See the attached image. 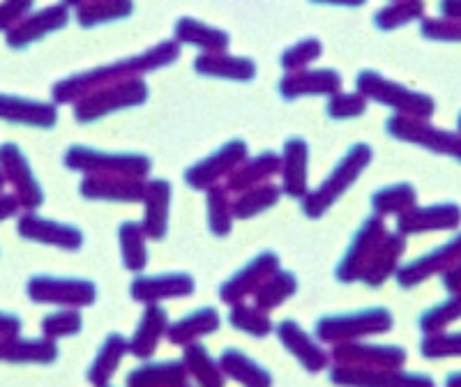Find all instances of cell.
Segmentation results:
<instances>
[{"mask_svg":"<svg viewBox=\"0 0 461 387\" xmlns=\"http://www.w3.org/2000/svg\"><path fill=\"white\" fill-rule=\"evenodd\" d=\"M425 356H450V353H461V337H447V339H429L422 344Z\"/></svg>","mask_w":461,"mask_h":387,"instance_id":"obj_49","label":"cell"},{"mask_svg":"<svg viewBox=\"0 0 461 387\" xmlns=\"http://www.w3.org/2000/svg\"><path fill=\"white\" fill-rule=\"evenodd\" d=\"M307 171H310V146L300 137L284 143L282 155V192L294 199H303L307 194Z\"/></svg>","mask_w":461,"mask_h":387,"instance_id":"obj_17","label":"cell"},{"mask_svg":"<svg viewBox=\"0 0 461 387\" xmlns=\"http://www.w3.org/2000/svg\"><path fill=\"white\" fill-rule=\"evenodd\" d=\"M323 47L316 37H307V40H300L298 44L288 47L282 53V68L286 72H300V69H307V65H312L314 60H319Z\"/></svg>","mask_w":461,"mask_h":387,"instance_id":"obj_44","label":"cell"},{"mask_svg":"<svg viewBox=\"0 0 461 387\" xmlns=\"http://www.w3.org/2000/svg\"><path fill=\"white\" fill-rule=\"evenodd\" d=\"M217 328H220V314H217L215 309L203 307L194 311V314L185 316L178 323H173L168 328V339H171V344L187 346L192 341L201 339V337L210 335V332H215Z\"/></svg>","mask_w":461,"mask_h":387,"instance_id":"obj_30","label":"cell"},{"mask_svg":"<svg viewBox=\"0 0 461 387\" xmlns=\"http://www.w3.org/2000/svg\"><path fill=\"white\" fill-rule=\"evenodd\" d=\"M194 72L212 79L226 81H252L257 76V65L249 58L229 56V53H201L194 60Z\"/></svg>","mask_w":461,"mask_h":387,"instance_id":"obj_21","label":"cell"},{"mask_svg":"<svg viewBox=\"0 0 461 387\" xmlns=\"http://www.w3.org/2000/svg\"><path fill=\"white\" fill-rule=\"evenodd\" d=\"M332 357L339 366L348 369H394L403 362L402 348L394 346H369V344H341L332 351Z\"/></svg>","mask_w":461,"mask_h":387,"instance_id":"obj_13","label":"cell"},{"mask_svg":"<svg viewBox=\"0 0 461 387\" xmlns=\"http://www.w3.org/2000/svg\"><path fill=\"white\" fill-rule=\"evenodd\" d=\"M372 155L374 152L367 143H356V146L348 148L344 158L339 159V164L330 171V176L314 192H307L303 196L304 215L312 217V220L323 217L356 184V180L360 178V173L372 162Z\"/></svg>","mask_w":461,"mask_h":387,"instance_id":"obj_2","label":"cell"},{"mask_svg":"<svg viewBox=\"0 0 461 387\" xmlns=\"http://www.w3.org/2000/svg\"><path fill=\"white\" fill-rule=\"evenodd\" d=\"M367 111V100L360 93H335L325 106L332 121H351Z\"/></svg>","mask_w":461,"mask_h":387,"instance_id":"obj_45","label":"cell"},{"mask_svg":"<svg viewBox=\"0 0 461 387\" xmlns=\"http://www.w3.org/2000/svg\"><path fill=\"white\" fill-rule=\"evenodd\" d=\"M0 166H3V171H5L7 176H10V180L16 187V194H19V199H22V203L26 205L28 210L42 205V187H40V184L35 183V178H32L31 166H28V162L23 159L19 148L12 146V143L0 148Z\"/></svg>","mask_w":461,"mask_h":387,"instance_id":"obj_19","label":"cell"},{"mask_svg":"<svg viewBox=\"0 0 461 387\" xmlns=\"http://www.w3.org/2000/svg\"><path fill=\"white\" fill-rule=\"evenodd\" d=\"M164 330H167V311L158 304H148L146 314L139 320L137 332L130 341V351L141 360H148L158 348V341L164 335Z\"/></svg>","mask_w":461,"mask_h":387,"instance_id":"obj_29","label":"cell"},{"mask_svg":"<svg viewBox=\"0 0 461 387\" xmlns=\"http://www.w3.org/2000/svg\"><path fill=\"white\" fill-rule=\"evenodd\" d=\"M295 293V277L291 273H273L270 277L266 279L261 288H258L257 293V307L267 311V309H275L284 302L286 298Z\"/></svg>","mask_w":461,"mask_h":387,"instance_id":"obj_42","label":"cell"},{"mask_svg":"<svg viewBox=\"0 0 461 387\" xmlns=\"http://www.w3.org/2000/svg\"><path fill=\"white\" fill-rule=\"evenodd\" d=\"M134 10L131 0H88L77 10V22L84 28L102 26V23L127 19Z\"/></svg>","mask_w":461,"mask_h":387,"instance_id":"obj_32","label":"cell"},{"mask_svg":"<svg viewBox=\"0 0 461 387\" xmlns=\"http://www.w3.org/2000/svg\"><path fill=\"white\" fill-rule=\"evenodd\" d=\"M440 12L446 19H461V0H440Z\"/></svg>","mask_w":461,"mask_h":387,"instance_id":"obj_50","label":"cell"},{"mask_svg":"<svg viewBox=\"0 0 461 387\" xmlns=\"http://www.w3.org/2000/svg\"><path fill=\"white\" fill-rule=\"evenodd\" d=\"M180 58V44L176 40L159 42L148 51L137 53V56L118 60V63L102 65V68L86 69V72L72 74L68 79L58 81L53 86V102L56 104H77L81 97L104 86L121 84L127 79H141L143 74H150L159 68H167L173 60Z\"/></svg>","mask_w":461,"mask_h":387,"instance_id":"obj_1","label":"cell"},{"mask_svg":"<svg viewBox=\"0 0 461 387\" xmlns=\"http://www.w3.org/2000/svg\"><path fill=\"white\" fill-rule=\"evenodd\" d=\"M422 14H425L422 0H394L393 5L383 7L374 14V23H376L378 31H394V28L415 22Z\"/></svg>","mask_w":461,"mask_h":387,"instance_id":"obj_37","label":"cell"},{"mask_svg":"<svg viewBox=\"0 0 461 387\" xmlns=\"http://www.w3.org/2000/svg\"><path fill=\"white\" fill-rule=\"evenodd\" d=\"M249 158V148L240 139L224 143L220 150L208 155L205 159L196 162L185 171V183L192 189H210L215 187L221 178H229L245 159Z\"/></svg>","mask_w":461,"mask_h":387,"instance_id":"obj_8","label":"cell"},{"mask_svg":"<svg viewBox=\"0 0 461 387\" xmlns=\"http://www.w3.org/2000/svg\"><path fill=\"white\" fill-rule=\"evenodd\" d=\"M279 196H282V189L277 184H258V187L247 189L233 201V217L238 220H249V217H257L261 212H266L267 208L277 205Z\"/></svg>","mask_w":461,"mask_h":387,"instance_id":"obj_34","label":"cell"},{"mask_svg":"<svg viewBox=\"0 0 461 387\" xmlns=\"http://www.w3.org/2000/svg\"><path fill=\"white\" fill-rule=\"evenodd\" d=\"M194 291V282L189 274L171 273L159 277H141L131 284V298L139 302H158L164 298H183Z\"/></svg>","mask_w":461,"mask_h":387,"instance_id":"obj_22","label":"cell"},{"mask_svg":"<svg viewBox=\"0 0 461 387\" xmlns=\"http://www.w3.org/2000/svg\"><path fill=\"white\" fill-rule=\"evenodd\" d=\"M35 0H3L0 3V31H10L16 23L23 22L28 10H32Z\"/></svg>","mask_w":461,"mask_h":387,"instance_id":"obj_48","label":"cell"},{"mask_svg":"<svg viewBox=\"0 0 461 387\" xmlns=\"http://www.w3.org/2000/svg\"><path fill=\"white\" fill-rule=\"evenodd\" d=\"M312 3H319V5H337V7H360L365 5L367 0H312Z\"/></svg>","mask_w":461,"mask_h":387,"instance_id":"obj_52","label":"cell"},{"mask_svg":"<svg viewBox=\"0 0 461 387\" xmlns=\"http://www.w3.org/2000/svg\"><path fill=\"white\" fill-rule=\"evenodd\" d=\"M16 208H19V201L12 199V196H3V199H0V220L14 215Z\"/></svg>","mask_w":461,"mask_h":387,"instance_id":"obj_51","label":"cell"},{"mask_svg":"<svg viewBox=\"0 0 461 387\" xmlns=\"http://www.w3.org/2000/svg\"><path fill=\"white\" fill-rule=\"evenodd\" d=\"M332 382L346 387H434L425 376H402L390 369H348L337 366Z\"/></svg>","mask_w":461,"mask_h":387,"instance_id":"obj_16","label":"cell"},{"mask_svg":"<svg viewBox=\"0 0 461 387\" xmlns=\"http://www.w3.org/2000/svg\"><path fill=\"white\" fill-rule=\"evenodd\" d=\"M456 258H461V236L456 238V240L447 242V245L438 247V249L427 254V256L418 258V261H413L411 266L403 267L402 273H399V282H402L403 286L422 282L425 277L434 274L436 270H443V267H447L450 263H455Z\"/></svg>","mask_w":461,"mask_h":387,"instance_id":"obj_28","label":"cell"},{"mask_svg":"<svg viewBox=\"0 0 461 387\" xmlns=\"http://www.w3.org/2000/svg\"><path fill=\"white\" fill-rule=\"evenodd\" d=\"M390 323H393V316L385 309H365V311H356V314L321 319L316 325V335L321 341L348 344V341L360 339V337L390 330Z\"/></svg>","mask_w":461,"mask_h":387,"instance_id":"obj_6","label":"cell"},{"mask_svg":"<svg viewBox=\"0 0 461 387\" xmlns=\"http://www.w3.org/2000/svg\"><path fill=\"white\" fill-rule=\"evenodd\" d=\"M121 251H122V263L127 270H143L148 263L146 254V233L139 221H127L121 229Z\"/></svg>","mask_w":461,"mask_h":387,"instance_id":"obj_39","label":"cell"},{"mask_svg":"<svg viewBox=\"0 0 461 387\" xmlns=\"http://www.w3.org/2000/svg\"><path fill=\"white\" fill-rule=\"evenodd\" d=\"M81 196L90 201H113V203H141L146 183L134 178H106V176H86L79 187Z\"/></svg>","mask_w":461,"mask_h":387,"instance_id":"obj_15","label":"cell"},{"mask_svg":"<svg viewBox=\"0 0 461 387\" xmlns=\"http://www.w3.org/2000/svg\"><path fill=\"white\" fill-rule=\"evenodd\" d=\"M357 93L365 100L378 102L383 106L397 111V115H409V118H420V121H429L434 115L436 104L429 94L415 93V90L406 88L402 84L385 79L378 72L372 69H362L356 79Z\"/></svg>","mask_w":461,"mask_h":387,"instance_id":"obj_3","label":"cell"},{"mask_svg":"<svg viewBox=\"0 0 461 387\" xmlns=\"http://www.w3.org/2000/svg\"><path fill=\"white\" fill-rule=\"evenodd\" d=\"M456 127H459V134H461V113H459V121H456Z\"/></svg>","mask_w":461,"mask_h":387,"instance_id":"obj_54","label":"cell"},{"mask_svg":"<svg viewBox=\"0 0 461 387\" xmlns=\"http://www.w3.org/2000/svg\"><path fill=\"white\" fill-rule=\"evenodd\" d=\"M23 238H31L37 242H47V245L63 247V249H79L84 245V233L77 226L58 224V221L42 220L37 215H26L19 224Z\"/></svg>","mask_w":461,"mask_h":387,"instance_id":"obj_24","label":"cell"},{"mask_svg":"<svg viewBox=\"0 0 461 387\" xmlns=\"http://www.w3.org/2000/svg\"><path fill=\"white\" fill-rule=\"evenodd\" d=\"M84 3H88V0H63L65 7H79L84 5Z\"/></svg>","mask_w":461,"mask_h":387,"instance_id":"obj_53","label":"cell"},{"mask_svg":"<svg viewBox=\"0 0 461 387\" xmlns=\"http://www.w3.org/2000/svg\"><path fill=\"white\" fill-rule=\"evenodd\" d=\"M341 76L335 69H300V72H286L279 81V94L284 100H298V97H312V94H328L332 97L339 93Z\"/></svg>","mask_w":461,"mask_h":387,"instance_id":"obj_14","label":"cell"},{"mask_svg":"<svg viewBox=\"0 0 461 387\" xmlns=\"http://www.w3.org/2000/svg\"><path fill=\"white\" fill-rule=\"evenodd\" d=\"M220 366L224 369V374L236 378L238 382H242L245 387H270L273 385V378L270 374L263 369L261 364L247 357L240 351H224L220 357Z\"/></svg>","mask_w":461,"mask_h":387,"instance_id":"obj_31","label":"cell"},{"mask_svg":"<svg viewBox=\"0 0 461 387\" xmlns=\"http://www.w3.org/2000/svg\"><path fill=\"white\" fill-rule=\"evenodd\" d=\"M385 130L399 141L415 143V146H422L427 150L447 155V158H455L461 162V134L438 130V127L429 125L427 121L409 118V115H393Z\"/></svg>","mask_w":461,"mask_h":387,"instance_id":"obj_7","label":"cell"},{"mask_svg":"<svg viewBox=\"0 0 461 387\" xmlns=\"http://www.w3.org/2000/svg\"><path fill=\"white\" fill-rule=\"evenodd\" d=\"M279 270V258L273 251H263L254 258L252 263H247L240 273H236L229 282L221 286V300L230 304H240L247 295L257 293L258 288L266 284V279Z\"/></svg>","mask_w":461,"mask_h":387,"instance_id":"obj_11","label":"cell"},{"mask_svg":"<svg viewBox=\"0 0 461 387\" xmlns=\"http://www.w3.org/2000/svg\"><path fill=\"white\" fill-rule=\"evenodd\" d=\"M81 330V316L72 309L68 311H58V314L47 316L44 319V332L49 337H65V335H77Z\"/></svg>","mask_w":461,"mask_h":387,"instance_id":"obj_47","label":"cell"},{"mask_svg":"<svg viewBox=\"0 0 461 387\" xmlns=\"http://www.w3.org/2000/svg\"><path fill=\"white\" fill-rule=\"evenodd\" d=\"M0 187H3V178H0Z\"/></svg>","mask_w":461,"mask_h":387,"instance_id":"obj_55","label":"cell"},{"mask_svg":"<svg viewBox=\"0 0 461 387\" xmlns=\"http://www.w3.org/2000/svg\"><path fill=\"white\" fill-rule=\"evenodd\" d=\"M233 199L226 187H215L208 189V221L210 230L215 236H229L230 224H233Z\"/></svg>","mask_w":461,"mask_h":387,"instance_id":"obj_40","label":"cell"},{"mask_svg":"<svg viewBox=\"0 0 461 387\" xmlns=\"http://www.w3.org/2000/svg\"><path fill=\"white\" fill-rule=\"evenodd\" d=\"M385 236H388V230H385V224L381 221V217H369V220H365V224L360 226V230L353 238L348 251H346L344 258L339 261L337 279L346 284L360 279L362 273H365V267L369 266V261H372V256L376 254L378 245H381Z\"/></svg>","mask_w":461,"mask_h":387,"instance_id":"obj_9","label":"cell"},{"mask_svg":"<svg viewBox=\"0 0 461 387\" xmlns=\"http://www.w3.org/2000/svg\"><path fill=\"white\" fill-rule=\"evenodd\" d=\"M185 366H187L192 376L196 378L201 387H224V374L220 372V366L215 360L208 356L203 346H189L185 351Z\"/></svg>","mask_w":461,"mask_h":387,"instance_id":"obj_38","label":"cell"},{"mask_svg":"<svg viewBox=\"0 0 461 387\" xmlns=\"http://www.w3.org/2000/svg\"><path fill=\"white\" fill-rule=\"evenodd\" d=\"M372 208L376 217L381 215H403L406 210L415 208V189L406 183L390 184L378 189L372 196Z\"/></svg>","mask_w":461,"mask_h":387,"instance_id":"obj_36","label":"cell"},{"mask_svg":"<svg viewBox=\"0 0 461 387\" xmlns=\"http://www.w3.org/2000/svg\"><path fill=\"white\" fill-rule=\"evenodd\" d=\"M0 118L47 130V127L56 125L58 109L56 104H49V102L23 100V97H14V94H0Z\"/></svg>","mask_w":461,"mask_h":387,"instance_id":"obj_20","label":"cell"},{"mask_svg":"<svg viewBox=\"0 0 461 387\" xmlns=\"http://www.w3.org/2000/svg\"><path fill=\"white\" fill-rule=\"evenodd\" d=\"M127 346L130 344H127L121 335H111L109 339L104 341L100 356L95 357L93 366H90L88 372V381L93 382L95 387H104L106 382H109V378L113 376L115 369H118V362L125 356Z\"/></svg>","mask_w":461,"mask_h":387,"instance_id":"obj_35","label":"cell"},{"mask_svg":"<svg viewBox=\"0 0 461 387\" xmlns=\"http://www.w3.org/2000/svg\"><path fill=\"white\" fill-rule=\"evenodd\" d=\"M69 23V12L65 5L44 7V10L35 12V14L26 16L23 22L16 23L14 28L7 31V44L12 49H23L28 44L42 40V37L51 35V32L60 31Z\"/></svg>","mask_w":461,"mask_h":387,"instance_id":"obj_12","label":"cell"},{"mask_svg":"<svg viewBox=\"0 0 461 387\" xmlns=\"http://www.w3.org/2000/svg\"><path fill=\"white\" fill-rule=\"evenodd\" d=\"M420 32L436 42H461V19H427Z\"/></svg>","mask_w":461,"mask_h":387,"instance_id":"obj_46","label":"cell"},{"mask_svg":"<svg viewBox=\"0 0 461 387\" xmlns=\"http://www.w3.org/2000/svg\"><path fill=\"white\" fill-rule=\"evenodd\" d=\"M461 221V208L455 203L429 205V208H411L399 215V233H425V230L455 229Z\"/></svg>","mask_w":461,"mask_h":387,"instance_id":"obj_18","label":"cell"},{"mask_svg":"<svg viewBox=\"0 0 461 387\" xmlns=\"http://www.w3.org/2000/svg\"><path fill=\"white\" fill-rule=\"evenodd\" d=\"M65 166L86 176H106V178L143 180L150 176L152 162L137 152H102L95 148L74 146L65 152Z\"/></svg>","mask_w":461,"mask_h":387,"instance_id":"obj_4","label":"cell"},{"mask_svg":"<svg viewBox=\"0 0 461 387\" xmlns=\"http://www.w3.org/2000/svg\"><path fill=\"white\" fill-rule=\"evenodd\" d=\"M143 203H146V217H143L141 224L143 233H146V238L159 240V238L167 236L168 210H171V184L167 180H148Z\"/></svg>","mask_w":461,"mask_h":387,"instance_id":"obj_23","label":"cell"},{"mask_svg":"<svg viewBox=\"0 0 461 387\" xmlns=\"http://www.w3.org/2000/svg\"><path fill=\"white\" fill-rule=\"evenodd\" d=\"M146 100L148 86L143 84V79H127L121 84L97 88L81 97L74 104V118L79 122H95L111 113H118V111L141 106Z\"/></svg>","mask_w":461,"mask_h":387,"instance_id":"obj_5","label":"cell"},{"mask_svg":"<svg viewBox=\"0 0 461 387\" xmlns=\"http://www.w3.org/2000/svg\"><path fill=\"white\" fill-rule=\"evenodd\" d=\"M403 251V238L399 236H385L383 242L378 245L376 254L372 256L369 266L365 267V273H362V282L369 284V286H376V284L385 282L390 273L394 270L397 266V258L402 256Z\"/></svg>","mask_w":461,"mask_h":387,"instance_id":"obj_33","label":"cell"},{"mask_svg":"<svg viewBox=\"0 0 461 387\" xmlns=\"http://www.w3.org/2000/svg\"><path fill=\"white\" fill-rule=\"evenodd\" d=\"M229 319H230V325H236L238 330L247 332V335L266 337L270 335V330H273L270 319H267L266 311L258 309L257 304H254V307H249V304H236Z\"/></svg>","mask_w":461,"mask_h":387,"instance_id":"obj_43","label":"cell"},{"mask_svg":"<svg viewBox=\"0 0 461 387\" xmlns=\"http://www.w3.org/2000/svg\"><path fill=\"white\" fill-rule=\"evenodd\" d=\"M173 35H176L178 44H189V47L201 49L203 53H226L230 44L229 32L208 26L203 22H196L192 16L178 19L176 28H173Z\"/></svg>","mask_w":461,"mask_h":387,"instance_id":"obj_25","label":"cell"},{"mask_svg":"<svg viewBox=\"0 0 461 387\" xmlns=\"http://www.w3.org/2000/svg\"><path fill=\"white\" fill-rule=\"evenodd\" d=\"M28 293L37 302L65 304V307H81V304L95 302V286L84 279H58V277H37L28 286Z\"/></svg>","mask_w":461,"mask_h":387,"instance_id":"obj_10","label":"cell"},{"mask_svg":"<svg viewBox=\"0 0 461 387\" xmlns=\"http://www.w3.org/2000/svg\"><path fill=\"white\" fill-rule=\"evenodd\" d=\"M277 335L279 339H282V344L286 346V351L294 353L304 369H310V372H321V369H325V364H328L325 351L316 344V341H312L310 337L300 330L298 325H295V320H284V323L279 325Z\"/></svg>","mask_w":461,"mask_h":387,"instance_id":"obj_27","label":"cell"},{"mask_svg":"<svg viewBox=\"0 0 461 387\" xmlns=\"http://www.w3.org/2000/svg\"><path fill=\"white\" fill-rule=\"evenodd\" d=\"M282 168V158L275 152H261L254 159H245L236 171L226 178V189L233 194H242L247 189L266 184L267 178L277 176Z\"/></svg>","mask_w":461,"mask_h":387,"instance_id":"obj_26","label":"cell"},{"mask_svg":"<svg viewBox=\"0 0 461 387\" xmlns=\"http://www.w3.org/2000/svg\"><path fill=\"white\" fill-rule=\"evenodd\" d=\"M58 356L51 341H0V357H12L19 362H51Z\"/></svg>","mask_w":461,"mask_h":387,"instance_id":"obj_41","label":"cell"}]
</instances>
